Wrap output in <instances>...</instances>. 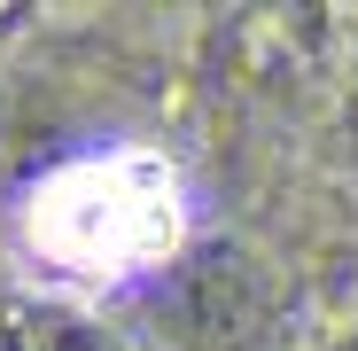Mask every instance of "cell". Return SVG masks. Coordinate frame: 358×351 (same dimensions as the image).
Here are the masks:
<instances>
[{
  "label": "cell",
  "instance_id": "cell-1",
  "mask_svg": "<svg viewBox=\"0 0 358 351\" xmlns=\"http://www.w3.org/2000/svg\"><path fill=\"white\" fill-rule=\"evenodd\" d=\"M148 320L171 351H257L273 336V281L250 250L195 242L148 289Z\"/></svg>",
  "mask_w": 358,
  "mask_h": 351
},
{
  "label": "cell",
  "instance_id": "cell-2",
  "mask_svg": "<svg viewBox=\"0 0 358 351\" xmlns=\"http://www.w3.org/2000/svg\"><path fill=\"white\" fill-rule=\"evenodd\" d=\"M0 351H117V343L63 305H8L0 312Z\"/></svg>",
  "mask_w": 358,
  "mask_h": 351
},
{
  "label": "cell",
  "instance_id": "cell-3",
  "mask_svg": "<svg viewBox=\"0 0 358 351\" xmlns=\"http://www.w3.org/2000/svg\"><path fill=\"white\" fill-rule=\"evenodd\" d=\"M335 351H358V328H350V336H343V343H335Z\"/></svg>",
  "mask_w": 358,
  "mask_h": 351
},
{
  "label": "cell",
  "instance_id": "cell-4",
  "mask_svg": "<svg viewBox=\"0 0 358 351\" xmlns=\"http://www.w3.org/2000/svg\"><path fill=\"white\" fill-rule=\"evenodd\" d=\"M350 133H358V109H350Z\"/></svg>",
  "mask_w": 358,
  "mask_h": 351
}]
</instances>
